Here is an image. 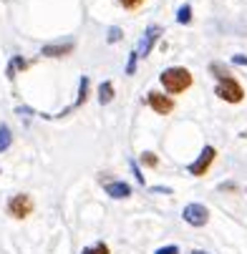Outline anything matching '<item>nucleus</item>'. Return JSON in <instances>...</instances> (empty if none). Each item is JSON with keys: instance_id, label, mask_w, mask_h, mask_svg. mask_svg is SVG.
Listing matches in <instances>:
<instances>
[{"instance_id": "ddd939ff", "label": "nucleus", "mask_w": 247, "mask_h": 254, "mask_svg": "<svg viewBox=\"0 0 247 254\" xmlns=\"http://www.w3.org/2000/svg\"><path fill=\"white\" fill-rule=\"evenodd\" d=\"M88 86H91L88 76H81V83H79V98H76L74 106H71V111H74V108H79L81 103H86V98H88Z\"/></svg>"}, {"instance_id": "20e7f679", "label": "nucleus", "mask_w": 247, "mask_h": 254, "mask_svg": "<svg viewBox=\"0 0 247 254\" xmlns=\"http://www.w3.org/2000/svg\"><path fill=\"white\" fill-rule=\"evenodd\" d=\"M182 216H184V222L189 224V227H204L207 222H209V209L204 206V204H187L184 206V211H182Z\"/></svg>"}, {"instance_id": "b1692460", "label": "nucleus", "mask_w": 247, "mask_h": 254, "mask_svg": "<svg viewBox=\"0 0 247 254\" xmlns=\"http://www.w3.org/2000/svg\"><path fill=\"white\" fill-rule=\"evenodd\" d=\"M152 191H157V194H171L169 187H152Z\"/></svg>"}, {"instance_id": "dca6fc26", "label": "nucleus", "mask_w": 247, "mask_h": 254, "mask_svg": "<svg viewBox=\"0 0 247 254\" xmlns=\"http://www.w3.org/2000/svg\"><path fill=\"white\" fill-rule=\"evenodd\" d=\"M139 159H141V164L149 166V169H157V166H159V159H157V154H154V151H144Z\"/></svg>"}, {"instance_id": "412c9836", "label": "nucleus", "mask_w": 247, "mask_h": 254, "mask_svg": "<svg viewBox=\"0 0 247 254\" xmlns=\"http://www.w3.org/2000/svg\"><path fill=\"white\" fill-rule=\"evenodd\" d=\"M119 5H124L126 10H136V8L144 5V0H119Z\"/></svg>"}, {"instance_id": "a211bd4d", "label": "nucleus", "mask_w": 247, "mask_h": 254, "mask_svg": "<svg viewBox=\"0 0 247 254\" xmlns=\"http://www.w3.org/2000/svg\"><path fill=\"white\" fill-rule=\"evenodd\" d=\"M136 61H139V51H131L129 53V63H126V76L136 73Z\"/></svg>"}, {"instance_id": "423d86ee", "label": "nucleus", "mask_w": 247, "mask_h": 254, "mask_svg": "<svg viewBox=\"0 0 247 254\" xmlns=\"http://www.w3.org/2000/svg\"><path fill=\"white\" fill-rule=\"evenodd\" d=\"M147 103L154 108L157 114H162V116H166V114L174 111V98H169V96H164L159 91H149L147 93Z\"/></svg>"}, {"instance_id": "7ed1b4c3", "label": "nucleus", "mask_w": 247, "mask_h": 254, "mask_svg": "<svg viewBox=\"0 0 247 254\" xmlns=\"http://www.w3.org/2000/svg\"><path fill=\"white\" fill-rule=\"evenodd\" d=\"M215 93L222 98V101H227V103H240L242 98H245V88L240 86V81L232 76V78H225V81H220L217 83V88H215Z\"/></svg>"}, {"instance_id": "6e6552de", "label": "nucleus", "mask_w": 247, "mask_h": 254, "mask_svg": "<svg viewBox=\"0 0 247 254\" xmlns=\"http://www.w3.org/2000/svg\"><path fill=\"white\" fill-rule=\"evenodd\" d=\"M159 35H162V28L159 25H149L147 28V33H144V41L139 43V56H149L152 53V48H154V43L159 41Z\"/></svg>"}, {"instance_id": "f03ea898", "label": "nucleus", "mask_w": 247, "mask_h": 254, "mask_svg": "<svg viewBox=\"0 0 247 254\" xmlns=\"http://www.w3.org/2000/svg\"><path fill=\"white\" fill-rule=\"evenodd\" d=\"M33 209H35V204H33L30 194H15L8 199V214L13 219H25V216L33 214Z\"/></svg>"}, {"instance_id": "9d476101", "label": "nucleus", "mask_w": 247, "mask_h": 254, "mask_svg": "<svg viewBox=\"0 0 247 254\" xmlns=\"http://www.w3.org/2000/svg\"><path fill=\"white\" fill-rule=\"evenodd\" d=\"M111 101H114V83L111 81H103L98 86V103L106 106V103H111Z\"/></svg>"}, {"instance_id": "393cba45", "label": "nucleus", "mask_w": 247, "mask_h": 254, "mask_svg": "<svg viewBox=\"0 0 247 254\" xmlns=\"http://www.w3.org/2000/svg\"><path fill=\"white\" fill-rule=\"evenodd\" d=\"M189 254H209V252H202V249H194V252H189Z\"/></svg>"}, {"instance_id": "2eb2a0df", "label": "nucleus", "mask_w": 247, "mask_h": 254, "mask_svg": "<svg viewBox=\"0 0 247 254\" xmlns=\"http://www.w3.org/2000/svg\"><path fill=\"white\" fill-rule=\"evenodd\" d=\"M176 23H182V25L192 23V5L189 3H184L179 10H176Z\"/></svg>"}, {"instance_id": "0eeeda50", "label": "nucleus", "mask_w": 247, "mask_h": 254, "mask_svg": "<svg viewBox=\"0 0 247 254\" xmlns=\"http://www.w3.org/2000/svg\"><path fill=\"white\" fill-rule=\"evenodd\" d=\"M76 48L74 41H66V43H51V46H43L41 48V56L46 58H63V56H71Z\"/></svg>"}, {"instance_id": "5701e85b", "label": "nucleus", "mask_w": 247, "mask_h": 254, "mask_svg": "<svg viewBox=\"0 0 247 254\" xmlns=\"http://www.w3.org/2000/svg\"><path fill=\"white\" fill-rule=\"evenodd\" d=\"M232 63H237V65H247V56H242V53H240V56H235V58H232Z\"/></svg>"}, {"instance_id": "9b49d317", "label": "nucleus", "mask_w": 247, "mask_h": 254, "mask_svg": "<svg viewBox=\"0 0 247 254\" xmlns=\"http://www.w3.org/2000/svg\"><path fill=\"white\" fill-rule=\"evenodd\" d=\"M13 143V131L8 124H0V154H5Z\"/></svg>"}, {"instance_id": "f3484780", "label": "nucleus", "mask_w": 247, "mask_h": 254, "mask_svg": "<svg viewBox=\"0 0 247 254\" xmlns=\"http://www.w3.org/2000/svg\"><path fill=\"white\" fill-rule=\"evenodd\" d=\"M81 254H109V247H106L103 242H98V244H93V247H83Z\"/></svg>"}, {"instance_id": "1a4fd4ad", "label": "nucleus", "mask_w": 247, "mask_h": 254, "mask_svg": "<svg viewBox=\"0 0 247 254\" xmlns=\"http://www.w3.org/2000/svg\"><path fill=\"white\" fill-rule=\"evenodd\" d=\"M103 191L111 199H129L131 196V187L126 181H103Z\"/></svg>"}, {"instance_id": "aec40b11", "label": "nucleus", "mask_w": 247, "mask_h": 254, "mask_svg": "<svg viewBox=\"0 0 247 254\" xmlns=\"http://www.w3.org/2000/svg\"><path fill=\"white\" fill-rule=\"evenodd\" d=\"M129 166H131V174L136 176V181H139V184H141V187H144V184H147V181H144V174H141V169H139V164H136V161L131 159V161H129Z\"/></svg>"}, {"instance_id": "4468645a", "label": "nucleus", "mask_w": 247, "mask_h": 254, "mask_svg": "<svg viewBox=\"0 0 247 254\" xmlns=\"http://www.w3.org/2000/svg\"><path fill=\"white\" fill-rule=\"evenodd\" d=\"M28 65H30L28 61H23L20 56H13V58H10V65H8V78L13 81V78H15V70H25Z\"/></svg>"}, {"instance_id": "6ab92c4d", "label": "nucleus", "mask_w": 247, "mask_h": 254, "mask_svg": "<svg viewBox=\"0 0 247 254\" xmlns=\"http://www.w3.org/2000/svg\"><path fill=\"white\" fill-rule=\"evenodd\" d=\"M121 38H124V30L121 28H116V25L109 28V38H106V41H109V43H119Z\"/></svg>"}, {"instance_id": "f8f14e48", "label": "nucleus", "mask_w": 247, "mask_h": 254, "mask_svg": "<svg viewBox=\"0 0 247 254\" xmlns=\"http://www.w3.org/2000/svg\"><path fill=\"white\" fill-rule=\"evenodd\" d=\"M209 73L217 78V83H220V81H225V78H232L230 68H227V65H222V63H217V61H215V63H209Z\"/></svg>"}, {"instance_id": "4be33fe9", "label": "nucleus", "mask_w": 247, "mask_h": 254, "mask_svg": "<svg viewBox=\"0 0 247 254\" xmlns=\"http://www.w3.org/2000/svg\"><path fill=\"white\" fill-rule=\"evenodd\" d=\"M154 254H179V247H176V244H166V247H159Z\"/></svg>"}, {"instance_id": "f257e3e1", "label": "nucleus", "mask_w": 247, "mask_h": 254, "mask_svg": "<svg viewBox=\"0 0 247 254\" xmlns=\"http://www.w3.org/2000/svg\"><path fill=\"white\" fill-rule=\"evenodd\" d=\"M162 86L166 93H184L189 86H192V73L184 68V65H171L166 70H162V76H159Z\"/></svg>"}, {"instance_id": "39448f33", "label": "nucleus", "mask_w": 247, "mask_h": 254, "mask_svg": "<svg viewBox=\"0 0 247 254\" xmlns=\"http://www.w3.org/2000/svg\"><path fill=\"white\" fill-rule=\"evenodd\" d=\"M215 156H217V149H215V146H204L202 154L197 156V161L189 164V174H192V176H204V174L209 171L212 161H215Z\"/></svg>"}]
</instances>
